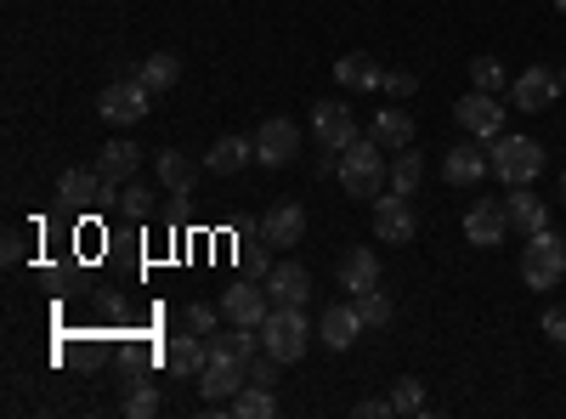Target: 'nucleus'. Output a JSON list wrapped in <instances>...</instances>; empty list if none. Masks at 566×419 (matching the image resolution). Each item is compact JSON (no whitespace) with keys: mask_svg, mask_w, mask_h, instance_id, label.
I'll return each mask as SVG.
<instances>
[{"mask_svg":"<svg viewBox=\"0 0 566 419\" xmlns=\"http://www.w3.org/2000/svg\"><path fill=\"white\" fill-rule=\"evenodd\" d=\"M340 181H346L352 199H380L391 188V154L374 143V136H357L340 154Z\"/></svg>","mask_w":566,"mask_h":419,"instance_id":"nucleus-1","label":"nucleus"},{"mask_svg":"<svg viewBox=\"0 0 566 419\" xmlns=\"http://www.w3.org/2000/svg\"><path fill=\"white\" fill-rule=\"evenodd\" d=\"M488 159H493V176L504 188H533L544 170V148L533 136H499V143H488Z\"/></svg>","mask_w":566,"mask_h":419,"instance_id":"nucleus-2","label":"nucleus"},{"mask_svg":"<svg viewBox=\"0 0 566 419\" xmlns=\"http://www.w3.org/2000/svg\"><path fill=\"white\" fill-rule=\"evenodd\" d=\"M306 341H312V329H306V312L301 306H272L266 312L261 352H272L277 363H295V357H306Z\"/></svg>","mask_w":566,"mask_h":419,"instance_id":"nucleus-3","label":"nucleus"},{"mask_svg":"<svg viewBox=\"0 0 566 419\" xmlns=\"http://www.w3.org/2000/svg\"><path fill=\"white\" fill-rule=\"evenodd\" d=\"M522 277H527V290H555L560 277H566V239L560 232H533L527 250H522Z\"/></svg>","mask_w":566,"mask_h":419,"instance_id":"nucleus-4","label":"nucleus"},{"mask_svg":"<svg viewBox=\"0 0 566 419\" xmlns=\"http://www.w3.org/2000/svg\"><path fill=\"white\" fill-rule=\"evenodd\" d=\"M244 386H250V363H239V357H205L199 391H205L210 413H232V397H239Z\"/></svg>","mask_w":566,"mask_h":419,"instance_id":"nucleus-5","label":"nucleus"},{"mask_svg":"<svg viewBox=\"0 0 566 419\" xmlns=\"http://www.w3.org/2000/svg\"><path fill=\"white\" fill-rule=\"evenodd\" d=\"M453 119L464 136H476V143H499L504 136V103L493 97V91H464V97L453 103Z\"/></svg>","mask_w":566,"mask_h":419,"instance_id":"nucleus-6","label":"nucleus"},{"mask_svg":"<svg viewBox=\"0 0 566 419\" xmlns=\"http://www.w3.org/2000/svg\"><path fill=\"white\" fill-rule=\"evenodd\" d=\"M148 103H154V91L142 85V74H130V80H114V85H103L97 114H103L108 125H136L142 114H148Z\"/></svg>","mask_w":566,"mask_h":419,"instance_id":"nucleus-7","label":"nucleus"},{"mask_svg":"<svg viewBox=\"0 0 566 419\" xmlns=\"http://www.w3.org/2000/svg\"><path fill=\"white\" fill-rule=\"evenodd\" d=\"M560 74L555 69H544V63H533L527 74H515L510 80V108H522V114H544V108H555V97H560Z\"/></svg>","mask_w":566,"mask_h":419,"instance_id":"nucleus-8","label":"nucleus"},{"mask_svg":"<svg viewBox=\"0 0 566 419\" xmlns=\"http://www.w3.org/2000/svg\"><path fill=\"white\" fill-rule=\"evenodd\" d=\"M250 143H255V165L283 170V165L301 154V125L295 119H261V130L250 136Z\"/></svg>","mask_w":566,"mask_h":419,"instance_id":"nucleus-9","label":"nucleus"},{"mask_svg":"<svg viewBox=\"0 0 566 419\" xmlns=\"http://www.w3.org/2000/svg\"><path fill=\"white\" fill-rule=\"evenodd\" d=\"M312 136H317V148L346 154V148L357 143V119H352V108H346V103H317V108H312Z\"/></svg>","mask_w":566,"mask_h":419,"instance_id":"nucleus-10","label":"nucleus"},{"mask_svg":"<svg viewBox=\"0 0 566 419\" xmlns=\"http://www.w3.org/2000/svg\"><path fill=\"white\" fill-rule=\"evenodd\" d=\"M493 170V159H488V143H453L448 154H442V181H453V188H476V181Z\"/></svg>","mask_w":566,"mask_h":419,"instance_id":"nucleus-11","label":"nucleus"},{"mask_svg":"<svg viewBox=\"0 0 566 419\" xmlns=\"http://www.w3.org/2000/svg\"><path fill=\"white\" fill-rule=\"evenodd\" d=\"M504 232H510L504 199H476V205L464 210V244H476V250H493V244H504Z\"/></svg>","mask_w":566,"mask_h":419,"instance_id":"nucleus-12","label":"nucleus"},{"mask_svg":"<svg viewBox=\"0 0 566 419\" xmlns=\"http://www.w3.org/2000/svg\"><path fill=\"white\" fill-rule=\"evenodd\" d=\"M413 232H419V221H413L402 193L374 199V239H380V244H413Z\"/></svg>","mask_w":566,"mask_h":419,"instance_id":"nucleus-13","label":"nucleus"},{"mask_svg":"<svg viewBox=\"0 0 566 419\" xmlns=\"http://www.w3.org/2000/svg\"><path fill=\"white\" fill-rule=\"evenodd\" d=\"M57 199H63L69 210H97V205H108V199H114V188L97 176V165H91V170H63Z\"/></svg>","mask_w":566,"mask_h":419,"instance_id":"nucleus-14","label":"nucleus"},{"mask_svg":"<svg viewBox=\"0 0 566 419\" xmlns=\"http://www.w3.org/2000/svg\"><path fill=\"white\" fill-rule=\"evenodd\" d=\"M266 312H272L266 284H232V290L221 295V317H227V323H250V329H261Z\"/></svg>","mask_w":566,"mask_h":419,"instance_id":"nucleus-15","label":"nucleus"},{"mask_svg":"<svg viewBox=\"0 0 566 419\" xmlns=\"http://www.w3.org/2000/svg\"><path fill=\"white\" fill-rule=\"evenodd\" d=\"M261 239H266V244H277V250L301 244V239H306V205H295V199L272 205V210L261 216Z\"/></svg>","mask_w":566,"mask_h":419,"instance_id":"nucleus-16","label":"nucleus"},{"mask_svg":"<svg viewBox=\"0 0 566 419\" xmlns=\"http://www.w3.org/2000/svg\"><path fill=\"white\" fill-rule=\"evenodd\" d=\"M266 295H272V306H306V295H312V272L301 266V261H277L266 277Z\"/></svg>","mask_w":566,"mask_h":419,"instance_id":"nucleus-17","label":"nucleus"},{"mask_svg":"<svg viewBox=\"0 0 566 419\" xmlns=\"http://www.w3.org/2000/svg\"><path fill=\"white\" fill-rule=\"evenodd\" d=\"M363 329H368V323L357 317V301H335V306H328V312L317 317V341H323L328 352H346Z\"/></svg>","mask_w":566,"mask_h":419,"instance_id":"nucleus-18","label":"nucleus"},{"mask_svg":"<svg viewBox=\"0 0 566 419\" xmlns=\"http://www.w3.org/2000/svg\"><path fill=\"white\" fill-rule=\"evenodd\" d=\"M368 136H374V143H380L386 154H402V148H413V114L391 103V108H380V114H374Z\"/></svg>","mask_w":566,"mask_h":419,"instance_id":"nucleus-19","label":"nucleus"},{"mask_svg":"<svg viewBox=\"0 0 566 419\" xmlns=\"http://www.w3.org/2000/svg\"><path fill=\"white\" fill-rule=\"evenodd\" d=\"M504 216H510V227L522 232V239H533V232H544V227H549V210H544V199H538L533 188H510Z\"/></svg>","mask_w":566,"mask_h":419,"instance_id":"nucleus-20","label":"nucleus"},{"mask_svg":"<svg viewBox=\"0 0 566 419\" xmlns=\"http://www.w3.org/2000/svg\"><path fill=\"white\" fill-rule=\"evenodd\" d=\"M340 290L346 295H363V290H380V255H374V250H346L340 255Z\"/></svg>","mask_w":566,"mask_h":419,"instance_id":"nucleus-21","label":"nucleus"},{"mask_svg":"<svg viewBox=\"0 0 566 419\" xmlns=\"http://www.w3.org/2000/svg\"><path fill=\"white\" fill-rule=\"evenodd\" d=\"M205 335H193V329H187V335H170L165 341V352H159V363L170 368V375H199V368H205Z\"/></svg>","mask_w":566,"mask_h":419,"instance_id":"nucleus-22","label":"nucleus"},{"mask_svg":"<svg viewBox=\"0 0 566 419\" xmlns=\"http://www.w3.org/2000/svg\"><path fill=\"white\" fill-rule=\"evenodd\" d=\"M335 80H340L346 91H357V97H363V91H380V85H386V69L374 63L368 52H346V57L335 63Z\"/></svg>","mask_w":566,"mask_h":419,"instance_id":"nucleus-23","label":"nucleus"},{"mask_svg":"<svg viewBox=\"0 0 566 419\" xmlns=\"http://www.w3.org/2000/svg\"><path fill=\"white\" fill-rule=\"evenodd\" d=\"M136 165H142V148H136V143H125V136L97 154V176L108 181V188H125V181L136 176Z\"/></svg>","mask_w":566,"mask_h":419,"instance_id":"nucleus-24","label":"nucleus"},{"mask_svg":"<svg viewBox=\"0 0 566 419\" xmlns=\"http://www.w3.org/2000/svg\"><path fill=\"white\" fill-rule=\"evenodd\" d=\"M250 159H255V143H250V136H221V143L205 154V170H216V176H239Z\"/></svg>","mask_w":566,"mask_h":419,"instance_id":"nucleus-25","label":"nucleus"},{"mask_svg":"<svg viewBox=\"0 0 566 419\" xmlns=\"http://www.w3.org/2000/svg\"><path fill=\"white\" fill-rule=\"evenodd\" d=\"M159 181H165L170 199H187V193L199 188V165L187 159V154H176V148H165V154H159Z\"/></svg>","mask_w":566,"mask_h":419,"instance_id":"nucleus-26","label":"nucleus"},{"mask_svg":"<svg viewBox=\"0 0 566 419\" xmlns=\"http://www.w3.org/2000/svg\"><path fill=\"white\" fill-rule=\"evenodd\" d=\"M108 210H114V216H125V221H148V216H154V193L142 188V181H125V188H114Z\"/></svg>","mask_w":566,"mask_h":419,"instance_id":"nucleus-27","label":"nucleus"},{"mask_svg":"<svg viewBox=\"0 0 566 419\" xmlns=\"http://www.w3.org/2000/svg\"><path fill=\"white\" fill-rule=\"evenodd\" d=\"M277 413V397H272V386H244L239 397H232V419H272Z\"/></svg>","mask_w":566,"mask_h":419,"instance_id":"nucleus-28","label":"nucleus"},{"mask_svg":"<svg viewBox=\"0 0 566 419\" xmlns=\"http://www.w3.org/2000/svg\"><path fill=\"white\" fill-rule=\"evenodd\" d=\"M119 408H125V419H154V413L165 408V397H159V386H148V380H130L125 397H119Z\"/></svg>","mask_w":566,"mask_h":419,"instance_id":"nucleus-29","label":"nucleus"},{"mask_svg":"<svg viewBox=\"0 0 566 419\" xmlns=\"http://www.w3.org/2000/svg\"><path fill=\"white\" fill-rule=\"evenodd\" d=\"M424 181V154H413V148H402V154H391V193H413Z\"/></svg>","mask_w":566,"mask_h":419,"instance_id":"nucleus-30","label":"nucleus"},{"mask_svg":"<svg viewBox=\"0 0 566 419\" xmlns=\"http://www.w3.org/2000/svg\"><path fill=\"white\" fill-rule=\"evenodd\" d=\"M136 74H142V85H148V91H170V85L181 80V57H170V52H154V57L142 63Z\"/></svg>","mask_w":566,"mask_h":419,"instance_id":"nucleus-31","label":"nucleus"},{"mask_svg":"<svg viewBox=\"0 0 566 419\" xmlns=\"http://www.w3.org/2000/svg\"><path fill=\"white\" fill-rule=\"evenodd\" d=\"M352 301H357V317L368 323V329H386V323H391V295L386 290H363Z\"/></svg>","mask_w":566,"mask_h":419,"instance_id":"nucleus-32","label":"nucleus"},{"mask_svg":"<svg viewBox=\"0 0 566 419\" xmlns=\"http://www.w3.org/2000/svg\"><path fill=\"white\" fill-rule=\"evenodd\" d=\"M470 91H510V80H504V69H499V57H476L470 63Z\"/></svg>","mask_w":566,"mask_h":419,"instance_id":"nucleus-33","label":"nucleus"},{"mask_svg":"<svg viewBox=\"0 0 566 419\" xmlns=\"http://www.w3.org/2000/svg\"><path fill=\"white\" fill-rule=\"evenodd\" d=\"M424 408H431V402H424V380L402 375L397 391H391V413H424Z\"/></svg>","mask_w":566,"mask_h":419,"instance_id":"nucleus-34","label":"nucleus"},{"mask_svg":"<svg viewBox=\"0 0 566 419\" xmlns=\"http://www.w3.org/2000/svg\"><path fill=\"white\" fill-rule=\"evenodd\" d=\"M380 91H386L391 103H402V97H413V91H419V74H408V69H386V85H380Z\"/></svg>","mask_w":566,"mask_h":419,"instance_id":"nucleus-35","label":"nucleus"},{"mask_svg":"<svg viewBox=\"0 0 566 419\" xmlns=\"http://www.w3.org/2000/svg\"><path fill=\"white\" fill-rule=\"evenodd\" d=\"M181 323H187V329H193V335H216V306L193 301V306L181 312Z\"/></svg>","mask_w":566,"mask_h":419,"instance_id":"nucleus-36","label":"nucleus"},{"mask_svg":"<svg viewBox=\"0 0 566 419\" xmlns=\"http://www.w3.org/2000/svg\"><path fill=\"white\" fill-rule=\"evenodd\" d=\"M277 368H283V363L266 352V357H255V363H250V380H255V386H272V380H277Z\"/></svg>","mask_w":566,"mask_h":419,"instance_id":"nucleus-37","label":"nucleus"},{"mask_svg":"<svg viewBox=\"0 0 566 419\" xmlns=\"http://www.w3.org/2000/svg\"><path fill=\"white\" fill-rule=\"evenodd\" d=\"M544 335H549L555 346H566V306H549V312H544Z\"/></svg>","mask_w":566,"mask_h":419,"instance_id":"nucleus-38","label":"nucleus"},{"mask_svg":"<svg viewBox=\"0 0 566 419\" xmlns=\"http://www.w3.org/2000/svg\"><path fill=\"white\" fill-rule=\"evenodd\" d=\"M352 413H357V419H391V397H386V402H380V397H368V402H357Z\"/></svg>","mask_w":566,"mask_h":419,"instance_id":"nucleus-39","label":"nucleus"},{"mask_svg":"<svg viewBox=\"0 0 566 419\" xmlns=\"http://www.w3.org/2000/svg\"><path fill=\"white\" fill-rule=\"evenodd\" d=\"M0 255H7V266H18V261H23V232H18V227L7 232V244H0Z\"/></svg>","mask_w":566,"mask_h":419,"instance_id":"nucleus-40","label":"nucleus"},{"mask_svg":"<svg viewBox=\"0 0 566 419\" xmlns=\"http://www.w3.org/2000/svg\"><path fill=\"white\" fill-rule=\"evenodd\" d=\"M560 210H566V170H560Z\"/></svg>","mask_w":566,"mask_h":419,"instance_id":"nucleus-41","label":"nucleus"},{"mask_svg":"<svg viewBox=\"0 0 566 419\" xmlns=\"http://www.w3.org/2000/svg\"><path fill=\"white\" fill-rule=\"evenodd\" d=\"M555 7H560V12H566V0H555Z\"/></svg>","mask_w":566,"mask_h":419,"instance_id":"nucleus-42","label":"nucleus"},{"mask_svg":"<svg viewBox=\"0 0 566 419\" xmlns=\"http://www.w3.org/2000/svg\"><path fill=\"white\" fill-rule=\"evenodd\" d=\"M560 85H566V74H560Z\"/></svg>","mask_w":566,"mask_h":419,"instance_id":"nucleus-43","label":"nucleus"}]
</instances>
